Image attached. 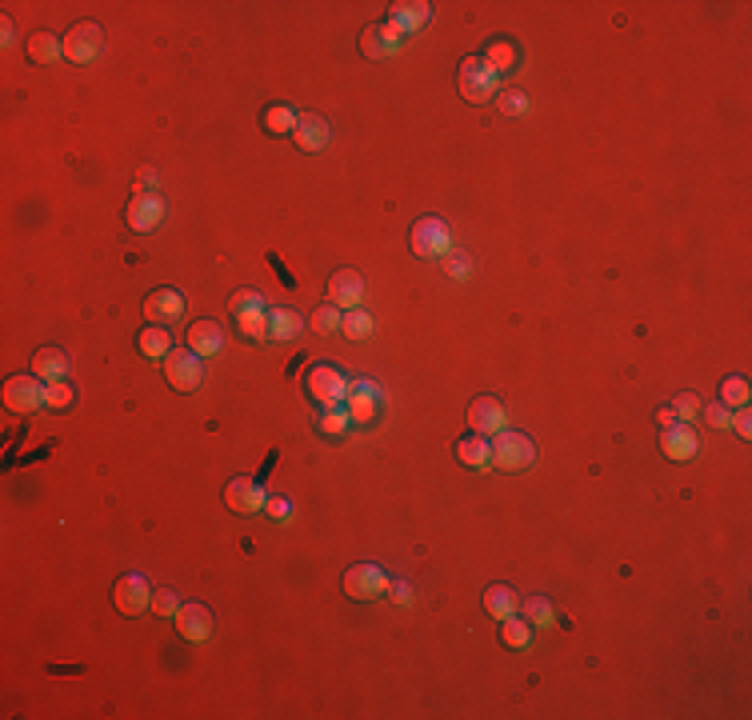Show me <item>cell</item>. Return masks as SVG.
Listing matches in <instances>:
<instances>
[{"label": "cell", "instance_id": "8", "mask_svg": "<svg viewBox=\"0 0 752 720\" xmlns=\"http://www.w3.org/2000/svg\"><path fill=\"white\" fill-rule=\"evenodd\" d=\"M340 585H345V596H353V600H376L389 593V572H384L380 564H353Z\"/></svg>", "mask_w": 752, "mask_h": 720}, {"label": "cell", "instance_id": "14", "mask_svg": "<svg viewBox=\"0 0 752 720\" xmlns=\"http://www.w3.org/2000/svg\"><path fill=\"white\" fill-rule=\"evenodd\" d=\"M504 424H508V416H504V405L497 397H476L473 405H468V428H473V433L497 436Z\"/></svg>", "mask_w": 752, "mask_h": 720}, {"label": "cell", "instance_id": "6", "mask_svg": "<svg viewBox=\"0 0 752 720\" xmlns=\"http://www.w3.org/2000/svg\"><path fill=\"white\" fill-rule=\"evenodd\" d=\"M4 405L13 408V413L29 416L37 413L40 405H45V384H40L37 373H16L4 381Z\"/></svg>", "mask_w": 752, "mask_h": 720}, {"label": "cell", "instance_id": "46", "mask_svg": "<svg viewBox=\"0 0 752 720\" xmlns=\"http://www.w3.org/2000/svg\"><path fill=\"white\" fill-rule=\"evenodd\" d=\"M656 424H661V428L677 424V413H672V405H661V408H656Z\"/></svg>", "mask_w": 752, "mask_h": 720}, {"label": "cell", "instance_id": "34", "mask_svg": "<svg viewBox=\"0 0 752 720\" xmlns=\"http://www.w3.org/2000/svg\"><path fill=\"white\" fill-rule=\"evenodd\" d=\"M721 405H729V408H745L748 405V381H745V376H729V381L721 384Z\"/></svg>", "mask_w": 752, "mask_h": 720}, {"label": "cell", "instance_id": "31", "mask_svg": "<svg viewBox=\"0 0 752 720\" xmlns=\"http://www.w3.org/2000/svg\"><path fill=\"white\" fill-rule=\"evenodd\" d=\"M340 332H345L348 340H364L372 332V316L364 313V308H348L345 313V324H340Z\"/></svg>", "mask_w": 752, "mask_h": 720}, {"label": "cell", "instance_id": "35", "mask_svg": "<svg viewBox=\"0 0 752 720\" xmlns=\"http://www.w3.org/2000/svg\"><path fill=\"white\" fill-rule=\"evenodd\" d=\"M520 608H525V621L536 624V629H549V624H552V604L544 596H528Z\"/></svg>", "mask_w": 752, "mask_h": 720}, {"label": "cell", "instance_id": "39", "mask_svg": "<svg viewBox=\"0 0 752 720\" xmlns=\"http://www.w3.org/2000/svg\"><path fill=\"white\" fill-rule=\"evenodd\" d=\"M672 413H677V420H696V413H700V397L696 392H680L677 400H672Z\"/></svg>", "mask_w": 752, "mask_h": 720}, {"label": "cell", "instance_id": "9", "mask_svg": "<svg viewBox=\"0 0 752 720\" xmlns=\"http://www.w3.org/2000/svg\"><path fill=\"white\" fill-rule=\"evenodd\" d=\"M113 604L121 608V616H141L144 608L152 604V585L141 577V572H124L113 585Z\"/></svg>", "mask_w": 752, "mask_h": 720}, {"label": "cell", "instance_id": "28", "mask_svg": "<svg viewBox=\"0 0 752 720\" xmlns=\"http://www.w3.org/2000/svg\"><path fill=\"white\" fill-rule=\"evenodd\" d=\"M236 329H241V337H249V340H269V313H264L261 304L241 308V313H236Z\"/></svg>", "mask_w": 752, "mask_h": 720}, {"label": "cell", "instance_id": "40", "mask_svg": "<svg viewBox=\"0 0 752 720\" xmlns=\"http://www.w3.org/2000/svg\"><path fill=\"white\" fill-rule=\"evenodd\" d=\"M700 413H705V424H713V428H729V420H732V408L729 405H700Z\"/></svg>", "mask_w": 752, "mask_h": 720}, {"label": "cell", "instance_id": "24", "mask_svg": "<svg viewBox=\"0 0 752 720\" xmlns=\"http://www.w3.org/2000/svg\"><path fill=\"white\" fill-rule=\"evenodd\" d=\"M32 373L40 376V381H64L68 373V353L64 348H37V356H32Z\"/></svg>", "mask_w": 752, "mask_h": 720}, {"label": "cell", "instance_id": "21", "mask_svg": "<svg viewBox=\"0 0 752 720\" xmlns=\"http://www.w3.org/2000/svg\"><path fill=\"white\" fill-rule=\"evenodd\" d=\"M24 53H29L32 64H56V60L64 56V37H56V32H32L29 40H24Z\"/></svg>", "mask_w": 752, "mask_h": 720}, {"label": "cell", "instance_id": "20", "mask_svg": "<svg viewBox=\"0 0 752 720\" xmlns=\"http://www.w3.org/2000/svg\"><path fill=\"white\" fill-rule=\"evenodd\" d=\"M345 408H348V416H353L356 424L372 420V416H376V384H372V381H353V384H348Z\"/></svg>", "mask_w": 752, "mask_h": 720}, {"label": "cell", "instance_id": "41", "mask_svg": "<svg viewBox=\"0 0 752 720\" xmlns=\"http://www.w3.org/2000/svg\"><path fill=\"white\" fill-rule=\"evenodd\" d=\"M525 105H528V100H525V92H517V89H512V92H504V97H500V108H504L508 116L525 113Z\"/></svg>", "mask_w": 752, "mask_h": 720}, {"label": "cell", "instance_id": "44", "mask_svg": "<svg viewBox=\"0 0 752 720\" xmlns=\"http://www.w3.org/2000/svg\"><path fill=\"white\" fill-rule=\"evenodd\" d=\"M729 424H732V433H737L740 441H748V436H752V416H748V408H740V413L732 416Z\"/></svg>", "mask_w": 752, "mask_h": 720}, {"label": "cell", "instance_id": "11", "mask_svg": "<svg viewBox=\"0 0 752 720\" xmlns=\"http://www.w3.org/2000/svg\"><path fill=\"white\" fill-rule=\"evenodd\" d=\"M361 300H364V277L356 269H337L329 277V304H337V308H361Z\"/></svg>", "mask_w": 752, "mask_h": 720}, {"label": "cell", "instance_id": "27", "mask_svg": "<svg viewBox=\"0 0 752 720\" xmlns=\"http://www.w3.org/2000/svg\"><path fill=\"white\" fill-rule=\"evenodd\" d=\"M520 608V596L512 593L508 585H489V593H484V613L504 621V616H512Z\"/></svg>", "mask_w": 752, "mask_h": 720}, {"label": "cell", "instance_id": "37", "mask_svg": "<svg viewBox=\"0 0 752 720\" xmlns=\"http://www.w3.org/2000/svg\"><path fill=\"white\" fill-rule=\"evenodd\" d=\"M348 424H353V416H348V408H345V405L329 408V413L320 416V433H324V436H340Z\"/></svg>", "mask_w": 752, "mask_h": 720}, {"label": "cell", "instance_id": "4", "mask_svg": "<svg viewBox=\"0 0 752 720\" xmlns=\"http://www.w3.org/2000/svg\"><path fill=\"white\" fill-rule=\"evenodd\" d=\"M100 48H105V29L97 21H76L64 32V60H73V64H92Z\"/></svg>", "mask_w": 752, "mask_h": 720}, {"label": "cell", "instance_id": "32", "mask_svg": "<svg viewBox=\"0 0 752 720\" xmlns=\"http://www.w3.org/2000/svg\"><path fill=\"white\" fill-rule=\"evenodd\" d=\"M340 324H345V313H340L337 304H320L312 313V329L320 332V337H332V332H340Z\"/></svg>", "mask_w": 752, "mask_h": 720}, {"label": "cell", "instance_id": "1", "mask_svg": "<svg viewBox=\"0 0 752 720\" xmlns=\"http://www.w3.org/2000/svg\"><path fill=\"white\" fill-rule=\"evenodd\" d=\"M500 89V73L489 64L484 56H465L460 60V97L468 100V105H484V100H492Z\"/></svg>", "mask_w": 752, "mask_h": 720}, {"label": "cell", "instance_id": "10", "mask_svg": "<svg viewBox=\"0 0 752 720\" xmlns=\"http://www.w3.org/2000/svg\"><path fill=\"white\" fill-rule=\"evenodd\" d=\"M160 220H165V201H160L157 193H136L132 201H128V228L141 236L157 233Z\"/></svg>", "mask_w": 752, "mask_h": 720}, {"label": "cell", "instance_id": "38", "mask_svg": "<svg viewBox=\"0 0 752 720\" xmlns=\"http://www.w3.org/2000/svg\"><path fill=\"white\" fill-rule=\"evenodd\" d=\"M152 613H157V616H176V613H181V596H176L173 588H157V593H152Z\"/></svg>", "mask_w": 752, "mask_h": 720}, {"label": "cell", "instance_id": "2", "mask_svg": "<svg viewBox=\"0 0 752 720\" xmlns=\"http://www.w3.org/2000/svg\"><path fill=\"white\" fill-rule=\"evenodd\" d=\"M536 460V444L528 441L525 433H512V428H500L497 441H492V465L500 473H525Z\"/></svg>", "mask_w": 752, "mask_h": 720}, {"label": "cell", "instance_id": "33", "mask_svg": "<svg viewBox=\"0 0 752 720\" xmlns=\"http://www.w3.org/2000/svg\"><path fill=\"white\" fill-rule=\"evenodd\" d=\"M73 400H76V392H73V384H68V381L45 384V405L53 408V413H64V408H73Z\"/></svg>", "mask_w": 752, "mask_h": 720}, {"label": "cell", "instance_id": "25", "mask_svg": "<svg viewBox=\"0 0 752 720\" xmlns=\"http://www.w3.org/2000/svg\"><path fill=\"white\" fill-rule=\"evenodd\" d=\"M304 329V316L296 308H272L269 313V337L272 340H296Z\"/></svg>", "mask_w": 752, "mask_h": 720}, {"label": "cell", "instance_id": "45", "mask_svg": "<svg viewBox=\"0 0 752 720\" xmlns=\"http://www.w3.org/2000/svg\"><path fill=\"white\" fill-rule=\"evenodd\" d=\"M149 184H157V168L144 165L141 173H136V193H149Z\"/></svg>", "mask_w": 752, "mask_h": 720}, {"label": "cell", "instance_id": "47", "mask_svg": "<svg viewBox=\"0 0 752 720\" xmlns=\"http://www.w3.org/2000/svg\"><path fill=\"white\" fill-rule=\"evenodd\" d=\"M264 509H269L277 520H280V517H288V504H285V501H264Z\"/></svg>", "mask_w": 752, "mask_h": 720}, {"label": "cell", "instance_id": "15", "mask_svg": "<svg viewBox=\"0 0 752 720\" xmlns=\"http://www.w3.org/2000/svg\"><path fill=\"white\" fill-rule=\"evenodd\" d=\"M173 621H176V629H181V637L192 640V645H201V640L212 637V613H209V604H201V600L181 604V613H176Z\"/></svg>", "mask_w": 752, "mask_h": 720}, {"label": "cell", "instance_id": "36", "mask_svg": "<svg viewBox=\"0 0 752 720\" xmlns=\"http://www.w3.org/2000/svg\"><path fill=\"white\" fill-rule=\"evenodd\" d=\"M484 60H489L497 73H508V68L517 64V48H512L508 40H492V48H489V56H484Z\"/></svg>", "mask_w": 752, "mask_h": 720}, {"label": "cell", "instance_id": "26", "mask_svg": "<svg viewBox=\"0 0 752 720\" xmlns=\"http://www.w3.org/2000/svg\"><path fill=\"white\" fill-rule=\"evenodd\" d=\"M136 348L149 360H165L173 353V337H168V329H160V324H149V329H141V337H136Z\"/></svg>", "mask_w": 752, "mask_h": 720}, {"label": "cell", "instance_id": "29", "mask_svg": "<svg viewBox=\"0 0 752 720\" xmlns=\"http://www.w3.org/2000/svg\"><path fill=\"white\" fill-rule=\"evenodd\" d=\"M261 124H264V133H272V136H293L296 113L288 105H269V108H264V116H261Z\"/></svg>", "mask_w": 752, "mask_h": 720}, {"label": "cell", "instance_id": "48", "mask_svg": "<svg viewBox=\"0 0 752 720\" xmlns=\"http://www.w3.org/2000/svg\"><path fill=\"white\" fill-rule=\"evenodd\" d=\"M0 37H4V45H13V21H8V16L0 21Z\"/></svg>", "mask_w": 752, "mask_h": 720}, {"label": "cell", "instance_id": "13", "mask_svg": "<svg viewBox=\"0 0 752 720\" xmlns=\"http://www.w3.org/2000/svg\"><path fill=\"white\" fill-rule=\"evenodd\" d=\"M144 316L149 324H176L184 316V296L176 288H152L144 296Z\"/></svg>", "mask_w": 752, "mask_h": 720}, {"label": "cell", "instance_id": "49", "mask_svg": "<svg viewBox=\"0 0 752 720\" xmlns=\"http://www.w3.org/2000/svg\"><path fill=\"white\" fill-rule=\"evenodd\" d=\"M449 272H452V277H465V261H460V256H452V261H449Z\"/></svg>", "mask_w": 752, "mask_h": 720}, {"label": "cell", "instance_id": "12", "mask_svg": "<svg viewBox=\"0 0 752 720\" xmlns=\"http://www.w3.org/2000/svg\"><path fill=\"white\" fill-rule=\"evenodd\" d=\"M264 501H269L264 488L256 484V480H249V476L228 480V488H225V504L236 512V517H252V512H261Z\"/></svg>", "mask_w": 752, "mask_h": 720}, {"label": "cell", "instance_id": "18", "mask_svg": "<svg viewBox=\"0 0 752 720\" xmlns=\"http://www.w3.org/2000/svg\"><path fill=\"white\" fill-rule=\"evenodd\" d=\"M429 16H432V8L424 4V0H400V4H392L389 24L400 32V37H408V32L424 29V24H429Z\"/></svg>", "mask_w": 752, "mask_h": 720}, {"label": "cell", "instance_id": "19", "mask_svg": "<svg viewBox=\"0 0 752 720\" xmlns=\"http://www.w3.org/2000/svg\"><path fill=\"white\" fill-rule=\"evenodd\" d=\"M400 40H405V37H400L392 24H369V29L361 32V53L380 60V56H389L392 48H400Z\"/></svg>", "mask_w": 752, "mask_h": 720}, {"label": "cell", "instance_id": "3", "mask_svg": "<svg viewBox=\"0 0 752 720\" xmlns=\"http://www.w3.org/2000/svg\"><path fill=\"white\" fill-rule=\"evenodd\" d=\"M304 384H309V397L316 400V405L337 408V405H345L348 384H353V381H348L340 368H332V364H312L309 376H304Z\"/></svg>", "mask_w": 752, "mask_h": 720}, {"label": "cell", "instance_id": "30", "mask_svg": "<svg viewBox=\"0 0 752 720\" xmlns=\"http://www.w3.org/2000/svg\"><path fill=\"white\" fill-rule=\"evenodd\" d=\"M500 637H504V645H508V648H525L528 640H533V624H528L525 616L512 613V616H504V621H500Z\"/></svg>", "mask_w": 752, "mask_h": 720}, {"label": "cell", "instance_id": "7", "mask_svg": "<svg viewBox=\"0 0 752 720\" xmlns=\"http://www.w3.org/2000/svg\"><path fill=\"white\" fill-rule=\"evenodd\" d=\"M408 244H413L416 256H424V261H437V256L449 253V225H444L440 217H421L413 225V233H408Z\"/></svg>", "mask_w": 752, "mask_h": 720}, {"label": "cell", "instance_id": "16", "mask_svg": "<svg viewBox=\"0 0 752 720\" xmlns=\"http://www.w3.org/2000/svg\"><path fill=\"white\" fill-rule=\"evenodd\" d=\"M661 449H664V457L669 460H692L696 457V449H700V441H696V428L685 424V420H677V424H669L661 433Z\"/></svg>", "mask_w": 752, "mask_h": 720}, {"label": "cell", "instance_id": "5", "mask_svg": "<svg viewBox=\"0 0 752 720\" xmlns=\"http://www.w3.org/2000/svg\"><path fill=\"white\" fill-rule=\"evenodd\" d=\"M165 381L173 384L176 392H196L204 384V360L192 353V348H173L165 356Z\"/></svg>", "mask_w": 752, "mask_h": 720}, {"label": "cell", "instance_id": "17", "mask_svg": "<svg viewBox=\"0 0 752 720\" xmlns=\"http://www.w3.org/2000/svg\"><path fill=\"white\" fill-rule=\"evenodd\" d=\"M329 120L316 116V113H301L296 116V128H293V141L301 152H324L329 149Z\"/></svg>", "mask_w": 752, "mask_h": 720}, {"label": "cell", "instance_id": "43", "mask_svg": "<svg viewBox=\"0 0 752 720\" xmlns=\"http://www.w3.org/2000/svg\"><path fill=\"white\" fill-rule=\"evenodd\" d=\"M228 304H233V313H241V308L261 304V293H256V288H241V293H236L233 300H228Z\"/></svg>", "mask_w": 752, "mask_h": 720}, {"label": "cell", "instance_id": "22", "mask_svg": "<svg viewBox=\"0 0 752 720\" xmlns=\"http://www.w3.org/2000/svg\"><path fill=\"white\" fill-rule=\"evenodd\" d=\"M188 348H192L196 356H217L220 348H225V332H220L217 321H196L192 329H188Z\"/></svg>", "mask_w": 752, "mask_h": 720}, {"label": "cell", "instance_id": "23", "mask_svg": "<svg viewBox=\"0 0 752 720\" xmlns=\"http://www.w3.org/2000/svg\"><path fill=\"white\" fill-rule=\"evenodd\" d=\"M457 460H460L465 468H484V465H492V444L484 441L481 433L460 436V441H457Z\"/></svg>", "mask_w": 752, "mask_h": 720}, {"label": "cell", "instance_id": "42", "mask_svg": "<svg viewBox=\"0 0 752 720\" xmlns=\"http://www.w3.org/2000/svg\"><path fill=\"white\" fill-rule=\"evenodd\" d=\"M389 596H392V604H408V600H413V585H408V580H389Z\"/></svg>", "mask_w": 752, "mask_h": 720}]
</instances>
